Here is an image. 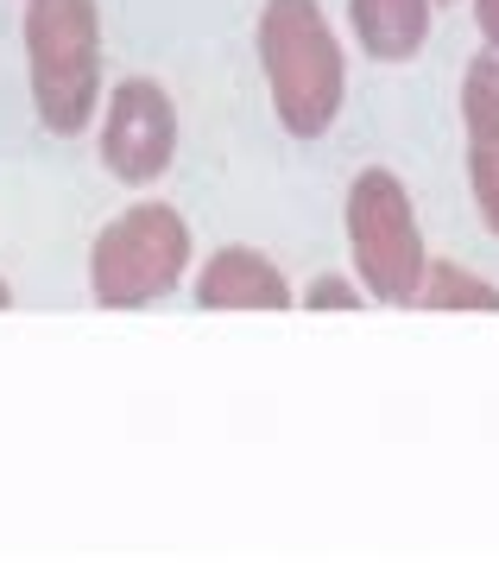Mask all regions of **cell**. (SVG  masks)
<instances>
[{"mask_svg": "<svg viewBox=\"0 0 499 563\" xmlns=\"http://www.w3.org/2000/svg\"><path fill=\"white\" fill-rule=\"evenodd\" d=\"M253 45H259L278 128L291 140H323L348 96V64H342V45L329 32L323 7L317 0H266Z\"/></svg>", "mask_w": 499, "mask_h": 563, "instance_id": "6da1fadb", "label": "cell"}, {"mask_svg": "<svg viewBox=\"0 0 499 563\" xmlns=\"http://www.w3.org/2000/svg\"><path fill=\"white\" fill-rule=\"evenodd\" d=\"M20 38L45 133L76 140L101 108V0H25Z\"/></svg>", "mask_w": 499, "mask_h": 563, "instance_id": "7a4b0ae2", "label": "cell"}, {"mask_svg": "<svg viewBox=\"0 0 499 563\" xmlns=\"http://www.w3.org/2000/svg\"><path fill=\"white\" fill-rule=\"evenodd\" d=\"M184 266H190V222L171 203H133L89 247V298L101 310H146L177 291Z\"/></svg>", "mask_w": 499, "mask_h": 563, "instance_id": "3957f363", "label": "cell"}, {"mask_svg": "<svg viewBox=\"0 0 499 563\" xmlns=\"http://www.w3.org/2000/svg\"><path fill=\"white\" fill-rule=\"evenodd\" d=\"M342 216H348V254H354V273H361V291L374 305L411 310L430 247H424V229H418V209H411V190L399 184V172L367 165L348 184V209Z\"/></svg>", "mask_w": 499, "mask_h": 563, "instance_id": "277c9868", "label": "cell"}, {"mask_svg": "<svg viewBox=\"0 0 499 563\" xmlns=\"http://www.w3.org/2000/svg\"><path fill=\"white\" fill-rule=\"evenodd\" d=\"M177 158V102L158 77H126L108 89L101 114V172L126 190H146Z\"/></svg>", "mask_w": 499, "mask_h": 563, "instance_id": "5b68a950", "label": "cell"}, {"mask_svg": "<svg viewBox=\"0 0 499 563\" xmlns=\"http://www.w3.org/2000/svg\"><path fill=\"white\" fill-rule=\"evenodd\" d=\"M197 305L202 310H298V291L259 247H215L209 266L197 273Z\"/></svg>", "mask_w": 499, "mask_h": 563, "instance_id": "8992f818", "label": "cell"}, {"mask_svg": "<svg viewBox=\"0 0 499 563\" xmlns=\"http://www.w3.org/2000/svg\"><path fill=\"white\" fill-rule=\"evenodd\" d=\"M430 0H348V26L374 64H411L430 45Z\"/></svg>", "mask_w": 499, "mask_h": 563, "instance_id": "52a82bcc", "label": "cell"}, {"mask_svg": "<svg viewBox=\"0 0 499 563\" xmlns=\"http://www.w3.org/2000/svg\"><path fill=\"white\" fill-rule=\"evenodd\" d=\"M411 310H499V285H487L480 273L455 266V260H424V279H418V298Z\"/></svg>", "mask_w": 499, "mask_h": 563, "instance_id": "ba28073f", "label": "cell"}, {"mask_svg": "<svg viewBox=\"0 0 499 563\" xmlns=\"http://www.w3.org/2000/svg\"><path fill=\"white\" fill-rule=\"evenodd\" d=\"M462 133L499 140V45L475 52V64L462 70Z\"/></svg>", "mask_w": 499, "mask_h": 563, "instance_id": "9c48e42d", "label": "cell"}, {"mask_svg": "<svg viewBox=\"0 0 499 563\" xmlns=\"http://www.w3.org/2000/svg\"><path fill=\"white\" fill-rule=\"evenodd\" d=\"M468 190H475L480 229L499 241V140H468Z\"/></svg>", "mask_w": 499, "mask_h": 563, "instance_id": "30bf717a", "label": "cell"}, {"mask_svg": "<svg viewBox=\"0 0 499 563\" xmlns=\"http://www.w3.org/2000/svg\"><path fill=\"white\" fill-rule=\"evenodd\" d=\"M367 305V291L342 273H317V279L303 285V310H361Z\"/></svg>", "mask_w": 499, "mask_h": 563, "instance_id": "8fae6325", "label": "cell"}, {"mask_svg": "<svg viewBox=\"0 0 499 563\" xmlns=\"http://www.w3.org/2000/svg\"><path fill=\"white\" fill-rule=\"evenodd\" d=\"M475 26L487 45H499V0H475Z\"/></svg>", "mask_w": 499, "mask_h": 563, "instance_id": "7c38bea8", "label": "cell"}, {"mask_svg": "<svg viewBox=\"0 0 499 563\" xmlns=\"http://www.w3.org/2000/svg\"><path fill=\"white\" fill-rule=\"evenodd\" d=\"M0 310H13V285L0 279Z\"/></svg>", "mask_w": 499, "mask_h": 563, "instance_id": "4fadbf2b", "label": "cell"}, {"mask_svg": "<svg viewBox=\"0 0 499 563\" xmlns=\"http://www.w3.org/2000/svg\"><path fill=\"white\" fill-rule=\"evenodd\" d=\"M430 7H450V0H430Z\"/></svg>", "mask_w": 499, "mask_h": 563, "instance_id": "5bb4252c", "label": "cell"}]
</instances>
